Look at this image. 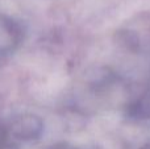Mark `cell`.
<instances>
[{
	"mask_svg": "<svg viewBox=\"0 0 150 149\" xmlns=\"http://www.w3.org/2000/svg\"><path fill=\"white\" fill-rule=\"evenodd\" d=\"M24 40L23 26L18 21L4 12H0V55L15 53Z\"/></svg>",
	"mask_w": 150,
	"mask_h": 149,
	"instance_id": "cell-2",
	"label": "cell"
},
{
	"mask_svg": "<svg viewBox=\"0 0 150 149\" xmlns=\"http://www.w3.org/2000/svg\"><path fill=\"white\" fill-rule=\"evenodd\" d=\"M44 149H80L76 145L71 144V143H66V141H58V143H53V144L47 145Z\"/></svg>",
	"mask_w": 150,
	"mask_h": 149,
	"instance_id": "cell-3",
	"label": "cell"
},
{
	"mask_svg": "<svg viewBox=\"0 0 150 149\" xmlns=\"http://www.w3.org/2000/svg\"><path fill=\"white\" fill-rule=\"evenodd\" d=\"M141 149H150V140H149V141H146L145 144L141 147Z\"/></svg>",
	"mask_w": 150,
	"mask_h": 149,
	"instance_id": "cell-4",
	"label": "cell"
},
{
	"mask_svg": "<svg viewBox=\"0 0 150 149\" xmlns=\"http://www.w3.org/2000/svg\"><path fill=\"white\" fill-rule=\"evenodd\" d=\"M5 149H18L40 140L44 132V123L37 115H16L0 126Z\"/></svg>",
	"mask_w": 150,
	"mask_h": 149,
	"instance_id": "cell-1",
	"label": "cell"
}]
</instances>
